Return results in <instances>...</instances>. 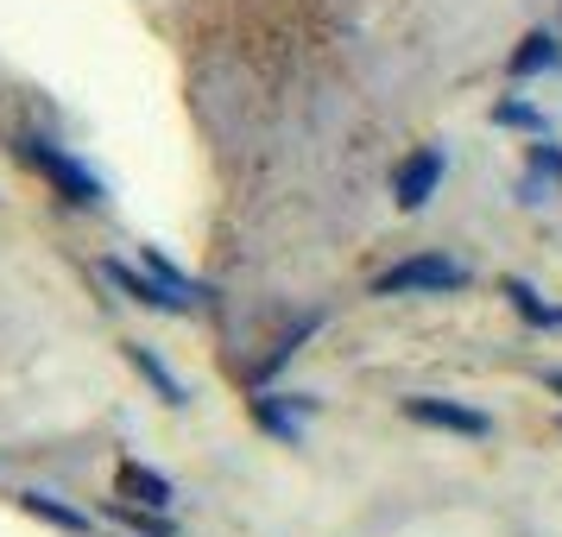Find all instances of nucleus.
<instances>
[{
    "instance_id": "obj_6",
    "label": "nucleus",
    "mask_w": 562,
    "mask_h": 537,
    "mask_svg": "<svg viewBox=\"0 0 562 537\" xmlns=\"http://www.w3.org/2000/svg\"><path fill=\"white\" fill-rule=\"evenodd\" d=\"M499 298L518 310V323H525V329H537V335H557L562 329V304H550L531 279H518V272H512V279L499 284Z\"/></svg>"
},
{
    "instance_id": "obj_7",
    "label": "nucleus",
    "mask_w": 562,
    "mask_h": 537,
    "mask_svg": "<svg viewBox=\"0 0 562 537\" xmlns=\"http://www.w3.org/2000/svg\"><path fill=\"white\" fill-rule=\"evenodd\" d=\"M557 64H562L557 32H550V26H537V32H525V38H518V52L506 57V77H512V82H531V77H550Z\"/></svg>"
},
{
    "instance_id": "obj_4",
    "label": "nucleus",
    "mask_w": 562,
    "mask_h": 537,
    "mask_svg": "<svg viewBox=\"0 0 562 537\" xmlns=\"http://www.w3.org/2000/svg\"><path fill=\"white\" fill-rule=\"evenodd\" d=\"M442 178H449V153H442V146H417V153H405V165L392 171V203L405 209V215H417V209L442 190Z\"/></svg>"
},
{
    "instance_id": "obj_12",
    "label": "nucleus",
    "mask_w": 562,
    "mask_h": 537,
    "mask_svg": "<svg viewBox=\"0 0 562 537\" xmlns=\"http://www.w3.org/2000/svg\"><path fill=\"white\" fill-rule=\"evenodd\" d=\"M20 500H26V512L52 518V525H64V532H89V512H70L57 493H20Z\"/></svg>"
},
{
    "instance_id": "obj_1",
    "label": "nucleus",
    "mask_w": 562,
    "mask_h": 537,
    "mask_svg": "<svg viewBox=\"0 0 562 537\" xmlns=\"http://www.w3.org/2000/svg\"><path fill=\"white\" fill-rule=\"evenodd\" d=\"M474 272L449 254H411L398 266H385L380 279L367 284L373 298H449V291H468Z\"/></svg>"
},
{
    "instance_id": "obj_13",
    "label": "nucleus",
    "mask_w": 562,
    "mask_h": 537,
    "mask_svg": "<svg viewBox=\"0 0 562 537\" xmlns=\"http://www.w3.org/2000/svg\"><path fill=\"white\" fill-rule=\"evenodd\" d=\"M525 158H531V171H543V178H550V183L562 190V146H550V139H537V146H531Z\"/></svg>"
},
{
    "instance_id": "obj_14",
    "label": "nucleus",
    "mask_w": 562,
    "mask_h": 537,
    "mask_svg": "<svg viewBox=\"0 0 562 537\" xmlns=\"http://www.w3.org/2000/svg\"><path fill=\"white\" fill-rule=\"evenodd\" d=\"M114 518H121V525H133V532H146V537H171V518H153V512L114 506Z\"/></svg>"
},
{
    "instance_id": "obj_2",
    "label": "nucleus",
    "mask_w": 562,
    "mask_h": 537,
    "mask_svg": "<svg viewBox=\"0 0 562 537\" xmlns=\"http://www.w3.org/2000/svg\"><path fill=\"white\" fill-rule=\"evenodd\" d=\"M20 153H26L32 165H38V171L57 183V197H64V203H77V209H102V203H108V183L95 178L89 165H77V158L64 153L57 139H45V133H26V139H20Z\"/></svg>"
},
{
    "instance_id": "obj_3",
    "label": "nucleus",
    "mask_w": 562,
    "mask_h": 537,
    "mask_svg": "<svg viewBox=\"0 0 562 537\" xmlns=\"http://www.w3.org/2000/svg\"><path fill=\"white\" fill-rule=\"evenodd\" d=\"M398 411H405L411 424H424V430H449V436H493V411L481 405H461V399H436V392H411V399H398Z\"/></svg>"
},
{
    "instance_id": "obj_15",
    "label": "nucleus",
    "mask_w": 562,
    "mask_h": 537,
    "mask_svg": "<svg viewBox=\"0 0 562 537\" xmlns=\"http://www.w3.org/2000/svg\"><path fill=\"white\" fill-rule=\"evenodd\" d=\"M543 385H550V392L562 399V367H543Z\"/></svg>"
},
{
    "instance_id": "obj_5",
    "label": "nucleus",
    "mask_w": 562,
    "mask_h": 537,
    "mask_svg": "<svg viewBox=\"0 0 562 537\" xmlns=\"http://www.w3.org/2000/svg\"><path fill=\"white\" fill-rule=\"evenodd\" d=\"M102 279L108 284H121L133 304H146V310H165V316H190V298H178L171 284L158 279V272H139V266H127V259H102Z\"/></svg>"
},
{
    "instance_id": "obj_9",
    "label": "nucleus",
    "mask_w": 562,
    "mask_h": 537,
    "mask_svg": "<svg viewBox=\"0 0 562 537\" xmlns=\"http://www.w3.org/2000/svg\"><path fill=\"white\" fill-rule=\"evenodd\" d=\"M127 360L139 367V373H146V380H153V392L165 399V405H190L183 380H178V373H171V367H165V360L153 355V348H146V342H127Z\"/></svg>"
},
{
    "instance_id": "obj_11",
    "label": "nucleus",
    "mask_w": 562,
    "mask_h": 537,
    "mask_svg": "<svg viewBox=\"0 0 562 537\" xmlns=\"http://www.w3.org/2000/svg\"><path fill=\"white\" fill-rule=\"evenodd\" d=\"M121 486H127V493H139V506H153V512L178 506V486L165 481V474H153V468H139V461H127V468H121Z\"/></svg>"
},
{
    "instance_id": "obj_8",
    "label": "nucleus",
    "mask_w": 562,
    "mask_h": 537,
    "mask_svg": "<svg viewBox=\"0 0 562 537\" xmlns=\"http://www.w3.org/2000/svg\"><path fill=\"white\" fill-rule=\"evenodd\" d=\"M291 411H310L304 392H259V399H254V417L279 436V443H304V424H297Z\"/></svg>"
},
{
    "instance_id": "obj_10",
    "label": "nucleus",
    "mask_w": 562,
    "mask_h": 537,
    "mask_svg": "<svg viewBox=\"0 0 562 537\" xmlns=\"http://www.w3.org/2000/svg\"><path fill=\"white\" fill-rule=\"evenodd\" d=\"M486 121H493V127H506V133H537V139L550 133V114L531 108L525 96H499V102L486 108Z\"/></svg>"
}]
</instances>
